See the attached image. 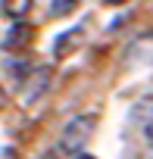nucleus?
I'll use <instances>...</instances> for the list:
<instances>
[{"instance_id":"obj_1","label":"nucleus","mask_w":153,"mask_h":159,"mask_svg":"<svg viewBox=\"0 0 153 159\" xmlns=\"http://www.w3.org/2000/svg\"><path fill=\"white\" fill-rule=\"evenodd\" d=\"M94 128H97L94 116H75V119H69L66 128H63V134H59V140H56V150L66 153V156H78L91 143Z\"/></svg>"},{"instance_id":"obj_2","label":"nucleus","mask_w":153,"mask_h":159,"mask_svg":"<svg viewBox=\"0 0 153 159\" xmlns=\"http://www.w3.org/2000/svg\"><path fill=\"white\" fill-rule=\"evenodd\" d=\"M50 88V66H38L31 75H28V81H25V91H22V100H25V106L28 103H35L44 91Z\"/></svg>"},{"instance_id":"obj_3","label":"nucleus","mask_w":153,"mask_h":159,"mask_svg":"<svg viewBox=\"0 0 153 159\" xmlns=\"http://www.w3.org/2000/svg\"><path fill=\"white\" fill-rule=\"evenodd\" d=\"M31 38H35V31H31V25H25L22 19H16V25L7 31V38H3V50H28V44H31Z\"/></svg>"},{"instance_id":"obj_4","label":"nucleus","mask_w":153,"mask_h":159,"mask_svg":"<svg viewBox=\"0 0 153 159\" xmlns=\"http://www.w3.org/2000/svg\"><path fill=\"white\" fill-rule=\"evenodd\" d=\"M128 62L131 66H153V34L137 38L128 50Z\"/></svg>"},{"instance_id":"obj_5","label":"nucleus","mask_w":153,"mask_h":159,"mask_svg":"<svg viewBox=\"0 0 153 159\" xmlns=\"http://www.w3.org/2000/svg\"><path fill=\"white\" fill-rule=\"evenodd\" d=\"M134 122H137V128H141L144 140L153 147V97H150V100H144V103L134 109Z\"/></svg>"},{"instance_id":"obj_6","label":"nucleus","mask_w":153,"mask_h":159,"mask_svg":"<svg viewBox=\"0 0 153 159\" xmlns=\"http://www.w3.org/2000/svg\"><path fill=\"white\" fill-rule=\"evenodd\" d=\"M35 7V0H0V13L10 19H25Z\"/></svg>"},{"instance_id":"obj_7","label":"nucleus","mask_w":153,"mask_h":159,"mask_svg":"<svg viewBox=\"0 0 153 159\" xmlns=\"http://www.w3.org/2000/svg\"><path fill=\"white\" fill-rule=\"evenodd\" d=\"M81 34H85V28H81V25H75L72 31L59 34V38H56V44H53L56 56H66V53H72V44H78V41H81Z\"/></svg>"},{"instance_id":"obj_8","label":"nucleus","mask_w":153,"mask_h":159,"mask_svg":"<svg viewBox=\"0 0 153 159\" xmlns=\"http://www.w3.org/2000/svg\"><path fill=\"white\" fill-rule=\"evenodd\" d=\"M75 10H78V0H53L50 3V16L53 19H63V16H69Z\"/></svg>"},{"instance_id":"obj_9","label":"nucleus","mask_w":153,"mask_h":159,"mask_svg":"<svg viewBox=\"0 0 153 159\" xmlns=\"http://www.w3.org/2000/svg\"><path fill=\"white\" fill-rule=\"evenodd\" d=\"M3 106H7V91L0 88V109H3Z\"/></svg>"},{"instance_id":"obj_10","label":"nucleus","mask_w":153,"mask_h":159,"mask_svg":"<svg viewBox=\"0 0 153 159\" xmlns=\"http://www.w3.org/2000/svg\"><path fill=\"white\" fill-rule=\"evenodd\" d=\"M106 7H119V3H125V0H103Z\"/></svg>"},{"instance_id":"obj_11","label":"nucleus","mask_w":153,"mask_h":159,"mask_svg":"<svg viewBox=\"0 0 153 159\" xmlns=\"http://www.w3.org/2000/svg\"><path fill=\"white\" fill-rule=\"evenodd\" d=\"M75 159H94V156H91V153H85V150H81V153H78V156H75Z\"/></svg>"},{"instance_id":"obj_12","label":"nucleus","mask_w":153,"mask_h":159,"mask_svg":"<svg viewBox=\"0 0 153 159\" xmlns=\"http://www.w3.org/2000/svg\"><path fill=\"white\" fill-rule=\"evenodd\" d=\"M38 159H59L56 153H44V156H38Z\"/></svg>"},{"instance_id":"obj_13","label":"nucleus","mask_w":153,"mask_h":159,"mask_svg":"<svg viewBox=\"0 0 153 159\" xmlns=\"http://www.w3.org/2000/svg\"><path fill=\"white\" fill-rule=\"evenodd\" d=\"M141 159H153V153H147V156H141Z\"/></svg>"}]
</instances>
